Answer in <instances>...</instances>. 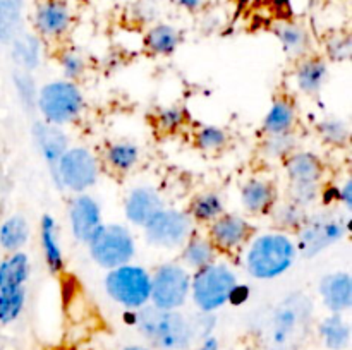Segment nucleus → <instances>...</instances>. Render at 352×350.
I'll use <instances>...</instances> for the list:
<instances>
[{"label": "nucleus", "instance_id": "1", "mask_svg": "<svg viewBox=\"0 0 352 350\" xmlns=\"http://www.w3.org/2000/svg\"><path fill=\"white\" fill-rule=\"evenodd\" d=\"M244 253V270L254 280H275L291 270L298 261L296 240L282 230L251 237Z\"/></svg>", "mask_w": 352, "mask_h": 350}, {"label": "nucleus", "instance_id": "2", "mask_svg": "<svg viewBox=\"0 0 352 350\" xmlns=\"http://www.w3.org/2000/svg\"><path fill=\"white\" fill-rule=\"evenodd\" d=\"M134 326L158 350H188L196 340L191 319L179 311H165L151 304L138 309Z\"/></svg>", "mask_w": 352, "mask_h": 350}, {"label": "nucleus", "instance_id": "3", "mask_svg": "<svg viewBox=\"0 0 352 350\" xmlns=\"http://www.w3.org/2000/svg\"><path fill=\"white\" fill-rule=\"evenodd\" d=\"M86 102L76 81L57 79L41 86L36 93V108L41 119L54 126H67L78 120Z\"/></svg>", "mask_w": 352, "mask_h": 350}, {"label": "nucleus", "instance_id": "4", "mask_svg": "<svg viewBox=\"0 0 352 350\" xmlns=\"http://www.w3.org/2000/svg\"><path fill=\"white\" fill-rule=\"evenodd\" d=\"M237 281L239 278L230 264L213 261L208 266L191 273L189 297L199 312H215L227 304L230 290Z\"/></svg>", "mask_w": 352, "mask_h": 350}, {"label": "nucleus", "instance_id": "5", "mask_svg": "<svg viewBox=\"0 0 352 350\" xmlns=\"http://www.w3.org/2000/svg\"><path fill=\"white\" fill-rule=\"evenodd\" d=\"M103 290L110 301L122 305L126 311H138L150 304L151 273L141 264L126 263L107 271Z\"/></svg>", "mask_w": 352, "mask_h": 350}, {"label": "nucleus", "instance_id": "6", "mask_svg": "<svg viewBox=\"0 0 352 350\" xmlns=\"http://www.w3.org/2000/svg\"><path fill=\"white\" fill-rule=\"evenodd\" d=\"M349 218H344L339 213L322 211L306 216L298 230V254L305 259H315L323 250L339 244L349 233Z\"/></svg>", "mask_w": 352, "mask_h": 350}, {"label": "nucleus", "instance_id": "7", "mask_svg": "<svg viewBox=\"0 0 352 350\" xmlns=\"http://www.w3.org/2000/svg\"><path fill=\"white\" fill-rule=\"evenodd\" d=\"M86 246L93 263L107 271L131 263L136 256L134 233L120 223H103Z\"/></svg>", "mask_w": 352, "mask_h": 350}, {"label": "nucleus", "instance_id": "8", "mask_svg": "<svg viewBox=\"0 0 352 350\" xmlns=\"http://www.w3.org/2000/svg\"><path fill=\"white\" fill-rule=\"evenodd\" d=\"M100 161L91 150L85 146H69L58 160L52 180L58 189L81 194L98 182Z\"/></svg>", "mask_w": 352, "mask_h": 350}, {"label": "nucleus", "instance_id": "9", "mask_svg": "<svg viewBox=\"0 0 352 350\" xmlns=\"http://www.w3.org/2000/svg\"><path fill=\"white\" fill-rule=\"evenodd\" d=\"M191 271L181 263H162L151 273L150 304L165 311H179L188 302Z\"/></svg>", "mask_w": 352, "mask_h": 350}, {"label": "nucleus", "instance_id": "10", "mask_svg": "<svg viewBox=\"0 0 352 350\" xmlns=\"http://www.w3.org/2000/svg\"><path fill=\"white\" fill-rule=\"evenodd\" d=\"M195 232V222L188 211L177 208H162L143 226L148 246L162 250L181 249L189 235Z\"/></svg>", "mask_w": 352, "mask_h": 350}, {"label": "nucleus", "instance_id": "11", "mask_svg": "<svg viewBox=\"0 0 352 350\" xmlns=\"http://www.w3.org/2000/svg\"><path fill=\"white\" fill-rule=\"evenodd\" d=\"M309 302L298 295L289 297L274 311L270 323V343L277 350H284L294 342V336L306 325L309 316Z\"/></svg>", "mask_w": 352, "mask_h": 350}, {"label": "nucleus", "instance_id": "12", "mask_svg": "<svg viewBox=\"0 0 352 350\" xmlns=\"http://www.w3.org/2000/svg\"><path fill=\"white\" fill-rule=\"evenodd\" d=\"M206 235L219 253H236L250 242L254 235V226L246 216L223 213L210 223Z\"/></svg>", "mask_w": 352, "mask_h": 350}, {"label": "nucleus", "instance_id": "13", "mask_svg": "<svg viewBox=\"0 0 352 350\" xmlns=\"http://www.w3.org/2000/svg\"><path fill=\"white\" fill-rule=\"evenodd\" d=\"M72 26V9L67 0H38L33 10L36 36L60 40Z\"/></svg>", "mask_w": 352, "mask_h": 350}, {"label": "nucleus", "instance_id": "14", "mask_svg": "<svg viewBox=\"0 0 352 350\" xmlns=\"http://www.w3.org/2000/svg\"><path fill=\"white\" fill-rule=\"evenodd\" d=\"M69 229L78 242L88 244L100 226L103 225L102 206L91 194H76L67 211Z\"/></svg>", "mask_w": 352, "mask_h": 350}, {"label": "nucleus", "instance_id": "15", "mask_svg": "<svg viewBox=\"0 0 352 350\" xmlns=\"http://www.w3.org/2000/svg\"><path fill=\"white\" fill-rule=\"evenodd\" d=\"M31 137H33L34 148L50 170V177H54L58 160L69 148L67 134L60 126H54L45 120H36L31 127Z\"/></svg>", "mask_w": 352, "mask_h": 350}, {"label": "nucleus", "instance_id": "16", "mask_svg": "<svg viewBox=\"0 0 352 350\" xmlns=\"http://www.w3.org/2000/svg\"><path fill=\"white\" fill-rule=\"evenodd\" d=\"M318 294L332 314H344L352 307V277L347 271H332L320 278Z\"/></svg>", "mask_w": 352, "mask_h": 350}, {"label": "nucleus", "instance_id": "17", "mask_svg": "<svg viewBox=\"0 0 352 350\" xmlns=\"http://www.w3.org/2000/svg\"><path fill=\"white\" fill-rule=\"evenodd\" d=\"M164 206V198L157 189L151 185H138L131 189L124 201V215L127 222L143 229L148 220Z\"/></svg>", "mask_w": 352, "mask_h": 350}, {"label": "nucleus", "instance_id": "18", "mask_svg": "<svg viewBox=\"0 0 352 350\" xmlns=\"http://www.w3.org/2000/svg\"><path fill=\"white\" fill-rule=\"evenodd\" d=\"M285 172L291 185H322L325 165L318 154L296 150L285 158Z\"/></svg>", "mask_w": 352, "mask_h": 350}, {"label": "nucleus", "instance_id": "19", "mask_svg": "<svg viewBox=\"0 0 352 350\" xmlns=\"http://www.w3.org/2000/svg\"><path fill=\"white\" fill-rule=\"evenodd\" d=\"M241 205L250 215H267L275 208L277 189L274 182L261 177H251L241 185Z\"/></svg>", "mask_w": 352, "mask_h": 350}, {"label": "nucleus", "instance_id": "20", "mask_svg": "<svg viewBox=\"0 0 352 350\" xmlns=\"http://www.w3.org/2000/svg\"><path fill=\"white\" fill-rule=\"evenodd\" d=\"M329 62L318 55H306L299 58L296 67V84L305 95H316L329 79Z\"/></svg>", "mask_w": 352, "mask_h": 350}, {"label": "nucleus", "instance_id": "21", "mask_svg": "<svg viewBox=\"0 0 352 350\" xmlns=\"http://www.w3.org/2000/svg\"><path fill=\"white\" fill-rule=\"evenodd\" d=\"M40 242L41 253H43L45 264L52 275H58L64 271L65 259L62 250L60 240H58V226L52 215H43L40 220Z\"/></svg>", "mask_w": 352, "mask_h": 350}, {"label": "nucleus", "instance_id": "22", "mask_svg": "<svg viewBox=\"0 0 352 350\" xmlns=\"http://www.w3.org/2000/svg\"><path fill=\"white\" fill-rule=\"evenodd\" d=\"M217 256H219V250L215 249L208 235H201L198 232H192L181 247V264L189 271L208 266L213 261H217Z\"/></svg>", "mask_w": 352, "mask_h": 350}, {"label": "nucleus", "instance_id": "23", "mask_svg": "<svg viewBox=\"0 0 352 350\" xmlns=\"http://www.w3.org/2000/svg\"><path fill=\"white\" fill-rule=\"evenodd\" d=\"M274 33L277 36L278 43L282 45V50L294 58H302L308 55L309 47H311V36L308 30L299 23H291V21H280L274 27Z\"/></svg>", "mask_w": 352, "mask_h": 350}, {"label": "nucleus", "instance_id": "24", "mask_svg": "<svg viewBox=\"0 0 352 350\" xmlns=\"http://www.w3.org/2000/svg\"><path fill=\"white\" fill-rule=\"evenodd\" d=\"M296 120H298V113H296L294 103L285 96H280V98H275L268 108L263 119V130L267 136L294 132Z\"/></svg>", "mask_w": 352, "mask_h": 350}, {"label": "nucleus", "instance_id": "25", "mask_svg": "<svg viewBox=\"0 0 352 350\" xmlns=\"http://www.w3.org/2000/svg\"><path fill=\"white\" fill-rule=\"evenodd\" d=\"M30 237L31 226L24 215H10L0 223V249L6 254L23 250Z\"/></svg>", "mask_w": 352, "mask_h": 350}, {"label": "nucleus", "instance_id": "26", "mask_svg": "<svg viewBox=\"0 0 352 350\" xmlns=\"http://www.w3.org/2000/svg\"><path fill=\"white\" fill-rule=\"evenodd\" d=\"M31 263L24 250L10 253L0 261V290L2 288L26 287L30 280Z\"/></svg>", "mask_w": 352, "mask_h": 350}, {"label": "nucleus", "instance_id": "27", "mask_svg": "<svg viewBox=\"0 0 352 350\" xmlns=\"http://www.w3.org/2000/svg\"><path fill=\"white\" fill-rule=\"evenodd\" d=\"M181 31L167 23H158L151 26L144 34V47L153 55H172L181 45Z\"/></svg>", "mask_w": 352, "mask_h": 350}, {"label": "nucleus", "instance_id": "28", "mask_svg": "<svg viewBox=\"0 0 352 350\" xmlns=\"http://www.w3.org/2000/svg\"><path fill=\"white\" fill-rule=\"evenodd\" d=\"M318 335L329 350H346L351 343V325L342 314L330 312L320 321Z\"/></svg>", "mask_w": 352, "mask_h": 350}, {"label": "nucleus", "instance_id": "29", "mask_svg": "<svg viewBox=\"0 0 352 350\" xmlns=\"http://www.w3.org/2000/svg\"><path fill=\"white\" fill-rule=\"evenodd\" d=\"M10 47H12V58L19 71L31 72L38 69L41 58L40 36L33 33H21L10 43Z\"/></svg>", "mask_w": 352, "mask_h": 350}, {"label": "nucleus", "instance_id": "30", "mask_svg": "<svg viewBox=\"0 0 352 350\" xmlns=\"http://www.w3.org/2000/svg\"><path fill=\"white\" fill-rule=\"evenodd\" d=\"M141 150L133 141H116L105 151V163L117 174H127L140 163Z\"/></svg>", "mask_w": 352, "mask_h": 350}, {"label": "nucleus", "instance_id": "31", "mask_svg": "<svg viewBox=\"0 0 352 350\" xmlns=\"http://www.w3.org/2000/svg\"><path fill=\"white\" fill-rule=\"evenodd\" d=\"M24 0H0V43L10 45L23 33Z\"/></svg>", "mask_w": 352, "mask_h": 350}, {"label": "nucleus", "instance_id": "32", "mask_svg": "<svg viewBox=\"0 0 352 350\" xmlns=\"http://www.w3.org/2000/svg\"><path fill=\"white\" fill-rule=\"evenodd\" d=\"M223 213H226V205H223L222 196L215 191H206L199 192L192 198L188 215L191 216L192 222L208 223L210 225Z\"/></svg>", "mask_w": 352, "mask_h": 350}, {"label": "nucleus", "instance_id": "33", "mask_svg": "<svg viewBox=\"0 0 352 350\" xmlns=\"http://www.w3.org/2000/svg\"><path fill=\"white\" fill-rule=\"evenodd\" d=\"M26 305V287L0 290V325L9 326L19 319Z\"/></svg>", "mask_w": 352, "mask_h": 350}, {"label": "nucleus", "instance_id": "34", "mask_svg": "<svg viewBox=\"0 0 352 350\" xmlns=\"http://www.w3.org/2000/svg\"><path fill=\"white\" fill-rule=\"evenodd\" d=\"M316 130H318V136L322 137L323 143L327 144L346 146L349 143V124H347V120L339 119V117H327V119L320 120Z\"/></svg>", "mask_w": 352, "mask_h": 350}, {"label": "nucleus", "instance_id": "35", "mask_svg": "<svg viewBox=\"0 0 352 350\" xmlns=\"http://www.w3.org/2000/svg\"><path fill=\"white\" fill-rule=\"evenodd\" d=\"M306 209L296 202L289 201L285 205H278L274 209V220L282 232H298L306 220Z\"/></svg>", "mask_w": 352, "mask_h": 350}, {"label": "nucleus", "instance_id": "36", "mask_svg": "<svg viewBox=\"0 0 352 350\" xmlns=\"http://www.w3.org/2000/svg\"><path fill=\"white\" fill-rule=\"evenodd\" d=\"M296 150H298V137L294 136V132L267 136L265 143L261 144L263 154L272 160H285Z\"/></svg>", "mask_w": 352, "mask_h": 350}, {"label": "nucleus", "instance_id": "37", "mask_svg": "<svg viewBox=\"0 0 352 350\" xmlns=\"http://www.w3.org/2000/svg\"><path fill=\"white\" fill-rule=\"evenodd\" d=\"M229 143V134L219 126H203L196 130L195 144L198 150L206 153H217L222 151Z\"/></svg>", "mask_w": 352, "mask_h": 350}, {"label": "nucleus", "instance_id": "38", "mask_svg": "<svg viewBox=\"0 0 352 350\" xmlns=\"http://www.w3.org/2000/svg\"><path fill=\"white\" fill-rule=\"evenodd\" d=\"M186 119H188V113H186V110L182 108L181 105H170L157 110L155 124H157L158 130L172 134L177 132V130L184 126Z\"/></svg>", "mask_w": 352, "mask_h": 350}, {"label": "nucleus", "instance_id": "39", "mask_svg": "<svg viewBox=\"0 0 352 350\" xmlns=\"http://www.w3.org/2000/svg\"><path fill=\"white\" fill-rule=\"evenodd\" d=\"M14 86H16V91L19 95L21 103H23V108L31 112L33 108H36V88H34V81L30 75V72L24 71H16L14 72Z\"/></svg>", "mask_w": 352, "mask_h": 350}, {"label": "nucleus", "instance_id": "40", "mask_svg": "<svg viewBox=\"0 0 352 350\" xmlns=\"http://www.w3.org/2000/svg\"><path fill=\"white\" fill-rule=\"evenodd\" d=\"M58 65H60L62 72H64L65 79L69 81H76V79L81 78L86 71V60L82 57V54L76 48H69L64 50L58 57Z\"/></svg>", "mask_w": 352, "mask_h": 350}, {"label": "nucleus", "instance_id": "41", "mask_svg": "<svg viewBox=\"0 0 352 350\" xmlns=\"http://www.w3.org/2000/svg\"><path fill=\"white\" fill-rule=\"evenodd\" d=\"M352 41L349 34H336L327 43V55L333 62H346L351 58Z\"/></svg>", "mask_w": 352, "mask_h": 350}, {"label": "nucleus", "instance_id": "42", "mask_svg": "<svg viewBox=\"0 0 352 350\" xmlns=\"http://www.w3.org/2000/svg\"><path fill=\"white\" fill-rule=\"evenodd\" d=\"M191 325L196 338L205 340L206 336H212L213 328L217 325V318L213 316V312H199V316L195 321H191Z\"/></svg>", "mask_w": 352, "mask_h": 350}, {"label": "nucleus", "instance_id": "43", "mask_svg": "<svg viewBox=\"0 0 352 350\" xmlns=\"http://www.w3.org/2000/svg\"><path fill=\"white\" fill-rule=\"evenodd\" d=\"M250 297H251V288L248 287L246 283H239V281H237V283L234 285L232 290H230L229 301H227V304L243 305V304H246L248 301H250Z\"/></svg>", "mask_w": 352, "mask_h": 350}, {"label": "nucleus", "instance_id": "44", "mask_svg": "<svg viewBox=\"0 0 352 350\" xmlns=\"http://www.w3.org/2000/svg\"><path fill=\"white\" fill-rule=\"evenodd\" d=\"M339 201L342 202L344 208H346L347 211H351L352 209V180L351 178H347V180L339 187Z\"/></svg>", "mask_w": 352, "mask_h": 350}, {"label": "nucleus", "instance_id": "45", "mask_svg": "<svg viewBox=\"0 0 352 350\" xmlns=\"http://www.w3.org/2000/svg\"><path fill=\"white\" fill-rule=\"evenodd\" d=\"M179 7L189 10V12H196V10L201 9L206 3V0H175Z\"/></svg>", "mask_w": 352, "mask_h": 350}, {"label": "nucleus", "instance_id": "46", "mask_svg": "<svg viewBox=\"0 0 352 350\" xmlns=\"http://www.w3.org/2000/svg\"><path fill=\"white\" fill-rule=\"evenodd\" d=\"M320 196H322V199L325 205H332V202L339 201V187L325 189V191L320 192Z\"/></svg>", "mask_w": 352, "mask_h": 350}, {"label": "nucleus", "instance_id": "47", "mask_svg": "<svg viewBox=\"0 0 352 350\" xmlns=\"http://www.w3.org/2000/svg\"><path fill=\"white\" fill-rule=\"evenodd\" d=\"M196 350H219V340L217 336H206L205 340H201L199 347Z\"/></svg>", "mask_w": 352, "mask_h": 350}, {"label": "nucleus", "instance_id": "48", "mask_svg": "<svg viewBox=\"0 0 352 350\" xmlns=\"http://www.w3.org/2000/svg\"><path fill=\"white\" fill-rule=\"evenodd\" d=\"M124 321H126L127 325H131V326L136 325V311H126V312H124Z\"/></svg>", "mask_w": 352, "mask_h": 350}, {"label": "nucleus", "instance_id": "49", "mask_svg": "<svg viewBox=\"0 0 352 350\" xmlns=\"http://www.w3.org/2000/svg\"><path fill=\"white\" fill-rule=\"evenodd\" d=\"M122 350H150L148 347H143V345H127L124 347Z\"/></svg>", "mask_w": 352, "mask_h": 350}]
</instances>
